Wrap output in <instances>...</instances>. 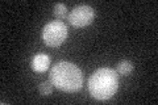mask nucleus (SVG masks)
Segmentation results:
<instances>
[{
  "instance_id": "nucleus-7",
  "label": "nucleus",
  "mask_w": 158,
  "mask_h": 105,
  "mask_svg": "<svg viewBox=\"0 0 158 105\" xmlns=\"http://www.w3.org/2000/svg\"><path fill=\"white\" fill-rule=\"evenodd\" d=\"M38 91L42 95V96H49V95H52L53 92V84L50 80H46V82H42L41 84H40V87H38Z\"/></svg>"
},
{
  "instance_id": "nucleus-3",
  "label": "nucleus",
  "mask_w": 158,
  "mask_h": 105,
  "mask_svg": "<svg viewBox=\"0 0 158 105\" xmlns=\"http://www.w3.org/2000/svg\"><path fill=\"white\" fill-rule=\"evenodd\" d=\"M67 26L66 24H63L62 21H52L48 25H45L42 30V38L48 46L52 47H58L65 42V39L67 38Z\"/></svg>"
},
{
  "instance_id": "nucleus-8",
  "label": "nucleus",
  "mask_w": 158,
  "mask_h": 105,
  "mask_svg": "<svg viewBox=\"0 0 158 105\" xmlns=\"http://www.w3.org/2000/svg\"><path fill=\"white\" fill-rule=\"evenodd\" d=\"M54 14H56V17H58V20L66 18L67 17V8L65 4H57V6L54 7Z\"/></svg>"
},
{
  "instance_id": "nucleus-6",
  "label": "nucleus",
  "mask_w": 158,
  "mask_h": 105,
  "mask_svg": "<svg viewBox=\"0 0 158 105\" xmlns=\"http://www.w3.org/2000/svg\"><path fill=\"white\" fill-rule=\"evenodd\" d=\"M132 71H133V63L129 61H121L116 67V72L120 75H124V76L129 75Z\"/></svg>"
},
{
  "instance_id": "nucleus-5",
  "label": "nucleus",
  "mask_w": 158,
  "mask_h": 105,
  "mask_svg": "<svg viewBox=\"0 0 158 105\" xmlns=\"http://www.w3.org/2000/svg\"><path fill=\"white\" fill-rule=\"evenodd\" d=\"M49 64H50V58L46 54H37L32 59V68L36 72H44L46 71Z\"/></svg>"
},
{
  "instance_id": "nucleus-2",
  "label": "nucleus",
  "mask_w": 158,
  "mask_h": 105,
  "mask_svg": "<svg viewBox=\"0 0 158 105\" xmlns=\"http://www.w3.org/2000/svg\"><path fill=\"white\" fill-rule=\"evenodd\" d=\"M118 87L117 72L112 68H99L88 79V91L96 100H108Z\"/></svg>"
},
{
  "instance_id": "nucleus-4",
  "label": "nucleus",
  "mask_w": 158,
  "mask_h": 105,
  "mask_svg": "<svg viewBox=\"0 0 158 105\" xmlns=\"http://www.w3.org/2000/svg\"><path fill=\"white\" fill-rule=\"evenodd\" d=\"M94 16H95V13L90 6H78L69 14V21L73 26L83 28L92 22Z\"/></svg>"
},
{
  "instance_id": "nucleus-1",
  "label": "nucleus",
  "mask_w": 158,
  "mask_h": 105,
  "mask_svg": "<svg viewBox=\"0 0 158 105\" xmlns=\"http://www.w3.org/2000/svg\"><path fill=\"white\" fill-rule=\"evenodd\" d=\"M50 82L61 91L77 92L82 88L83 74L74 63L62 61L50 70Z\"/></svg>"
}]
</instances>
